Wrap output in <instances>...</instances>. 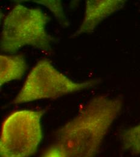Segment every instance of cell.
<instances>
[{
    "mask_svg": "<svg viewBox=\"0 0 140 157\" xmlns=\"http://www.w3.org/2000/svg\"><path fill=\"white\" fill-rule=\"evenodd\" d=\"M120 139L124 151L133 155H140V124L123 131Z\"/></svg>",
    "mask_w": 140,
    "mask_h": 157,
    "instance_id": "7",
    "label": "cell"
},
{
    "mask_svg": "<svg viewBox=\"0 0 140 157\" xmlns=\"http://www.w3.org/2000/svg\"><path fill=\"white\" fill-rule=\"evenodd\" d=\"M123 107L122 99L98 96L56 132L53 145L63 157H95Z\"/></svg>",
    "mask_w": 140,
    "mask_h": 157,
    "instance_id": "1",
    "label": "cell"
},
{
    "mask_svg": "<svg viewBox=\"0 0 140 157\" xmlns=\"http://www.w3.org/2000/svg\"><path fill=\"white\" fill-rule=\"evenodd\" d=\"M50 21V17L41 9L17 5L4 20L1 50L15 53L29 45L44 52L49 50L53 40L46 30Z\"/></svg>",
    "mask_w": 140,
    "mask_h": 157,
    "instance_id": "2",
    "label": "cell"
},
{
    "mask_svg": "<svg viewBox=\"0 0 140 157\" xmlns=\"http://www.w3.org/2000/svg\"><path fill=\"white\" fill-rule=\"evenodd\" d=\"M100 82L91 79L76 82L58 70L48 59L38 62L26 78L13 105L41 99H55L75 92L91 88Z\"/></svg>",
    "mask_w": 140,
    "mask_h": 157,
    "instance_id": "3",
    "label": "cell"
},
{
    "mask_svg": "<svg viewBox=\"0 0 140 157\" xmlns=\"http://www.w3.org/2000/svg\"><path fill=\"white\" fill-rule=\"evenodd\" d=\"M27 69L24 57L22 55L0 56L1 86L12 80H20Z\"/></svg>",
    "mask_w": 140,
    "mask_h": 157,
    "instance_id": "6",
    "label": "cell"
},
{
    "mask_svg": "<svg viewBox=\"0 0 140 157\" xmlns=\"http://www.w3.org/2000/svg\"><path fill=\"white\" fill-rule=\"evenodd\" d=\"M125 2L123 0L86 1L84 19L73 36L92 33L101 21L123 8Z\"/></svg>",
    "mask_w": 140,
    "mask_h": 157,
    "instance_id": "5",
    "label": "cell"
},
{
    "mask_svg": "<svg viewBox=\"0 0 140 157\" xmlns=\"http://www.w3.org/2000/svg\"><path fill=\"white\" fill-rule=\"evenodd\" d=\"M43 110H20L4 121L0 138L1 157H30L37 151L43 137Z\"/></svg>",
    "mask_w": 140,
    "mask_h": 157,
    "instance_id": "4",
    "label": "cell"
},
{
    "mask_svg": "<svg viewBox=\"0 0 140 157\" xmlns=\"http://www.w3.org/2000/svg\"><path fill=\"white\" fill-rule=\"evenodd\" d=\"M41 157H63L59 150L54 145H51L44 153Z\"/></svg>",
    "mask_w": 140,
    "mask_h": 157,
    "instance_id": "9",
    "label": "cell"
},
{
    "mask_svg": "<svg viewBox=\"0 0 140 157\" xmlns=\"http://www.w3.org/2000/svg\"><path fill=\"white\" fill-rule=\"evenodd\" d=\"M34 2L42 4L48 8L54 14L56 19L63 27H66L69 25V22L65 15L62 2L60 1H48L40 0L33 1Z\"/></svg>",
    "mask_w": 140,
    "mask_h": 157,
    "instance_id": "8",
    "label": "cell"
}]
</instances>
